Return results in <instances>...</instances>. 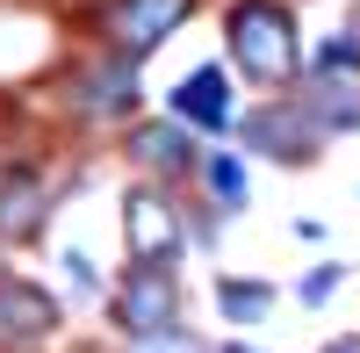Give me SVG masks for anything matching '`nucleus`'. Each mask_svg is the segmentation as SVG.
Instances as JSON below:
<instances>
[{"mask_svg":"<svg viewBox=\"0 0 360 353\" xmlns=\"http://www.w3.org/2000/svg\"><path fill=\"white\" fill-rule=\"evenodd\" d=\"M245 137H252V152L303 166V159L317 152V137H324V130L310 123V108H295V101H274V108H259L252 123H245Z\"/></svg>","mask_w":360,"mask_h":353,"instance_id":"nucleus-5","label":"nucleus"},{"mask_svg":"<svg viewBox=\"0 0 360 353\" xmlns=\"http://www.w3.org/2000/svg\"><path fill=\"white\" fill-rule=\"evenodd\" d=\"M224 353H252V346H224Z\"/></svg>","mask_w":360,"mask_h":353,"instance_id":"nucleus-19","label":"nucleus"},{"mask_svg":"<svg viewBox=\"0 0 360 353\" xmlns=\"http://www.w3.org/2000/svg\"><path fill=\"white\" fill-rule=\"evenodd\" d=\"M324 353H360V339H339V346H324Z\"/></svg>","mask_w":360,"mask_h":353,"instance_id":"nucleus-18","label":"nucleus"},{"mask_svg":"<svg viewBox=\"0 0 360 353\" xmlns=\"http://www.w3.org/2000/svg\"><path fill=\"white\" fill-rule=\"evenodd\" d=\"M65 274H72V288H94V259H86V252H65Z\"/></svg>","mask_w":360,"mask_h":353,"instance_id":"nucleus-17","label":"nucleus"},{"mask_svg":"<svg viewBox=\"0 0 360 353\" xmlns=\"http://www.w3.org/2000/svg\"><path fill=\"white\" fill-rule=\"evenodd\" d=\"M310 123L324 130V123H332V130H353L360 123V86L346 79V72H324L317 86H310Z\"/></svg>","mask_w":360,"mask_h":353,"instance_id":"nucleus-9","label":"nucleus"},{"mask_svg":"<svg viewBox=\"0 0 360 353\" xmlns=\"http://www.w3.org/2000/svg\"><path fill=\"white\" fill-rule=\"evenodd\" d=\"M231 58L245 65L259 86H288L295 79V15L274 0H238L231 8Z\"/></svg>","mask_w":360,"mask_h":353,"instance_id":"nucleus-1","label":"nucleus"},{"mask_svg":"<svg viewBox=\"0 0 360 353\" xmlns=\"http://www.w3.org/2000/svg\"><path fill=\"white\" fill-rule=\"evenodd\" d=\"M137 353H202L188 332H152V339H137Z\"/></svg>","mask_w":360,"mask_h":353,"instance_id":"nucleus-15","label":"nucleus"},{"mask_svg":"<svg viewBox=\"0 0 360 353\" xmlns=\"http://www.w3.org/2000/svg\"><path fill=\"white\" fill-rule=\"evenodd\" d=\"M123 238H130V259L137 267H173L180 259V217H173V202L166 195H152V188H137L130 202H123Z\"/></svg>","mask_w":360,"mask_h":353,"instance_id":"nucleus-3","label":"nucleus"},{"mask_svg":"<svg viewBox=\"0 0 360 353\" xmlns=\"http://www.w3.org/2000/svg\"><path fill=\"white\" fill-rule=\"evenodd\" d=\"M130 152H137L144 166H159V173H180V166L195 159V152H188V137H180L173 123H144V130L130 137Z\"/></svg>","mask_w":360,"mask_h":353,"instance_id":"nucleus-10","label":"nucleus"},{"mask_svg":"<svg viewBox=\"0 0 360 353\" xmlns=\"http://www.w3.org/2000/svg\"><path fill=\"white\" fill-rule=\"evenodd\" d=\"M44 224V181L37 173H0V238H29Z\"/></svg>","mask_w":360,"mask_h":353,"instance_id":"nucleus-8","label":"nucleus"},{"mask_svg":"<svg viewBox=\"0 0 360 353\" xmlns=\"http://www.w3.org/2000/svg\"><path fill=\"white\" fill-rule=\"evenodd\" d=\"M130 101H137V79H130V65H101V72H86V108L115 115V108H130Z\"/></svg>","mask_w":360,"mask_h":353,"instance_id":"nucleus-12","label":"nucleus"},{"mask_svg":"<svg viewBox=\"0 0 360 353\" xmlns=\"http://www.w3.org/2000/svg\"><path fill=\"white\" fill-rule=\"evenodd\" d=\"M173 115H188V123H202V130H224L231 123V79L217 65L188 72V79L173 86Z\"/></svg>","mask_w":360,"mask_h":353,"instance_id":"nucleus-7","label":"nucleus"},{"mask_svg":"<svg viewBox=\"0 0 360 353\" xmlns=\"http://www.w3.org/2000/svg\"><path fill=\"white\" fill-rule=\"evenodd\" d=\"M353 65H360V37H332L317 51V72H353Z\"/></svg>","mask_w":360,"mask_h":353,"instance_id":"nucleus-14","label":"nucleus"},{"mask_svg":"<svg viewBox=\"0 0 360 353\" xmlns=\"http://www.w3.org/2000/svg\"><path fill=\"white\" fill-rule=\"evenodd\" d=\"M173 317H180V303H173V281H166L159 267H137L123 288H115V325H123L130 339L173 332Z\"/></svg>","mask_w":360,"mask_h":353,"instance_id":"nucleus-4","label":"nucleus"},{"mask_svg":"<svg viewBox=\"0 0 360 353\" xmlns=\"http://www.w3.org/2000/svg\"><path fill=\"white\" fill-rule=\"evenodd\" d=\"M217 310L238 317V325H259V317L274 310V288L266 281H217Z\"/></svg>","mask_w":360,"mask_h":353,"instance_id":"nucleus-11","label":"nucleus"},{"mask_svg":"<svg viewBox=\"0 0 360 353\" xmlns=\"http://www.w3.org/2000/svg\"><path fill=\"white\" fill-rule=\"evenodd\" d=\"M188 8H195V0H108L101 29H108V44L123 58H144V51H159L173 29L188 22Z\"/></svg>","mask_w":360,"mask_h":353,"instance_id":"nucleus-2","label":"nucleus"},{"mask_svg":"<svg viewBox=\"0 0 360 353\" xmlns=\"http://www.w3.org/2000/svg\"><path fill=\"white\" fill-rule=\"evenodd\" d=\"M202 173H209V195H224V210H238V202H245V173H238V159H231V152H217Z\"/></svg>","mask_w":360,"mask_h":353,"instance_id":"nucleus-13","label":"nucleus"},{"mask_svg":"<svg viewBox=\"0 0 360 353\" xmlns=\"http://www.w3.org/2000/svg\"><path fill=\"white\" fill-rule=\"evenodd\" d=\"M332 288H339V267H317V274L303 281V303H324V296H332Z\"/></svg>","mask_w":360,"mask_h":353,"instance_id":"nucleus-16","label":"nucleus"},{"mask_svg":"<svg viewBox=\"0 0 360 353\" xmlns=\"http://www.w3.org/2000/svg\"><path fill=\"white\" fill-rule=\"evenodd\" d=\"M51 325H58V303L44 296V288L0 274V332H8V339H44Z\"/></svg>","mask_w":360,"mask_h":353,"instance_id":"nucleus-6","label":"nucleus"}]
</instances>
